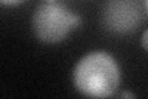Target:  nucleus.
Masks as SVG:
<instances>
[{
  "label": "nucleus",
  "instance_id": "nucleus-1",
  "mask_svg": "<svg viewBox=\"0 0 148 99\" xmlns=\"http://www.w3.org/2000/svg\"><path fill=\"white\" fill-rule=\"evenodd\" d=\"M77 91L90 98L114 96L121 83L120 66L105 51H92L78 61L73 71Z\"/></svg>",
  "mask_w": 148,
  "mask_h": 99
},
{
  "label": "nucleus",
  "instance_id": "nucleus-2",
  "mask_svg": "<svg viewBox=\"0 0 148 99\" xmlns=\"http://www.w3.org/2000/svg\"><path fill=\"white\" fill-rule=\"evenodd\" d=\"M82 17L62 3L47 1L36 8L32 29L36 37L46 44H58L80 26Z\"/></svg>",
  "mask_w": 148,
  "mask_h": 99
},
{
  "label": "nucleus",
  "instance_id": "nucleus-3",
  "mask_svg": "<svg viewBox=\"0 0 148 99\" xmlns=\"http://www.w3.org/2000/svg\"><path fill=\"white\" fill-rule=\"evenodd\" d=\"M143 14L132 0H111L103 10V22L115 34H130L141 25Z\"/></svg>",
  "mask_w": 148,
  "mask_h": 99
},
{
  "label": "nucleus",
  "instance_id": "nucleus-4",
  "mask_svg": "<svg viewBox=\"0 0 148 99\" xmlns=\"http://www.w3.org/2000/svg\"><path fill=\"white\" fill-rule=\"evenodd\" d=\"M25 0H0V4H3V5H8V6H12V5L21 4Z\"/></svg>",
  "mask_w": 148,
  "mask_h": 99
},
{
  "label": "nucleus",
  "instance_id": "nucleus-5",
  "mask_svg": "<svg viewBox=\"0 0 148 99\" xmlns=\"http://www.w3.org/2000/svg\"><path fill=\"white\" fill-rule=\"evenodd\" d=\"M147 35H148V31L146 30L145 32H143V35H142V46H143V48H145L146 51L148 48V45H147Z\"/></svg>",
  "mask_w": 148,
  "mask_h": 99
},
{
  "label": "nucleus",
  "instance_id": "nucleus-6",
  "mask_svg": "<svg viewBox=\"0 0 148 99\" xmlns=\"http://www.w3.org/2000/svg\"><path fill=\"white\" fill-rule=\"evenodd\" d=\"M119 97H121V98H135V96L133 94H131V93H121Z\"/></svg>",
  "mask_w": 148,
  "mask_h": 99
},
{
  "label": "nucleus",
  "instance_id": "nucleus-7",
  "mask_svg": "<svg viewBox=\"0 0 148 99\" xmlns=\"http://www.w3.org/2000/svg\"><path fill=\"white\" fill-rule=\"evenodd\" d=\"M46 1H56V0H46Z\"/></svg>",
  "mask_w": 148,
  "mask_h": 99
}]
</instances>
